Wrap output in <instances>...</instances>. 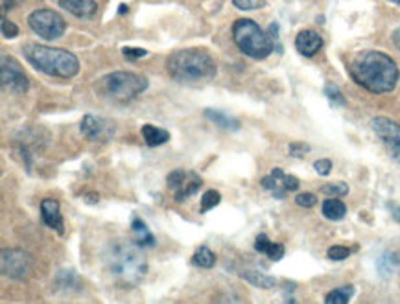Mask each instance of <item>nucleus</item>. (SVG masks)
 Listing matches in <instances>:
<instances>
[{
    "mask_svg": "<svg viewBox=\"0 0 400 304\" xmlns=\"http://www.w3.org/2000/svg\"><path fill=\"white\" fill-rule=\"evenodd\" d=\"M321 192L330 197H341L345 194H349V186L345 185V183H332V185L323 186Z\"/></svg>",
    "mask_w": 400,
    "mask_h": 304,
    "instance_id": "27",
    "label": "nucleus"
},
{
    "mask_svg": "<svg viewBox=\"0 0 400 304\" xmlns=\"http://www.w3.org/2000/svg\"><path fill=\"white\" fill-rule=\"evenodd\" d=\"M345 214H347V207H345V203L339 197H330V199L323 203V216L327 220L339 221L343 220Z\"/></svg>",
    "mask_w": 400,
    "mask_h": 304,
    "instance_id": "20",
    "label": "nucleus"
},
{
    "mask_svg": "<svg viewBox=\"0 0 400 304\" xmlns=\"http://www.w3.org/2000/svg\"><path fill=\"white\" fill-rule=\"evenodd\" d=\"M205 116L209 120H212L216 125H220L221 130L227 131L240 130V122H238L237 119H232V116L221 113V111H216V109H205Z\"/></svg>",
    "mask_w": 400,
    "mask_h": 304,
    "instance_id": "21",
    "label": "nucleus"
},
{
    "mask_svg": "<svg viewBox=\"0 0 400 304\" xmlns=\"http://www.w3.org/2000/svg\"><path fill=\"white\" fill-rule=\"evenodd\" d=\"M96 85L103 96L119 101H128L137 98L142 90H146L148 79L133 72H113L103 76Z\"/></svg>",
    "mask_w": 400,
    "mask_h": 304,
    "instance_id": "6",
    "label": "nucleus"
},
{
    "mask_svg": "<svg viewBox=\"0 0 400 304\" xmlns=\"http://www.w3.org/2000/svg\"><path fill=\"white\" fill-rule=\"evenodd\" d=\"M28 26L35 35H39L41 39L46 41L59 39L67 30V24H65L61 15L52 12V10H35L30 13Z\"/></svg>",
    "mask_w": 400,
    "mask_h": 304,
    "instance_id": "7",
    "label": "nucleus"
},
{
    "mask_svg": "<svg viewBox=\"0 0 400 304\" xmlns=\"http://www.w3.org/2000/svg\"><path fill=\"white\" fill-rule=\"evenodd\" d=\"M141 131H142V139H144V142H146L150 148L161 146V144L170 141V133L166 130H163V128H155V125L146 124V125H142Z\"/></svg>",
    "mask_w": 400,
    "mask_h": 304,
    "instance_id": "19",
    "label": "nucleus"
},
{
    "mask_svg": "<svg viewBox=\"0 0 400 304\" xmlns=\"http://www.w3.org/2000/svg\"><path fill=\"white\" fill-rule=\"evenodd\" d=\"M81 133L89 141L94 142H109L114 136V124L108 119H100L94 114H85L81 120Z\"/></svg>",
    "mask_w": 400,
    "mask_h": 304,
    "instance_id": "12",
    "label": "nucleus"
},
{
    "mask_svg": "<svg viewBox=\"0 0 400 304\" xmlns=\"http://www.w3.org/2000/svg\"><path fill=\"white\" fill-rule=\"evenodd\" d=\"M106 265L109 273L114 276L124 286H135L146 275L148 264L144 254L141 251V245L128 240H119L111 243L106 251Z\"/></svg>",
    "mask_w": 400,
    "mask_h": 304,
    "instance_id": "2",
    "label": "nucleus"
},
{
    "mask_svg": "<svg viewBox=\"0 0 400 304\" xmlns=\"http://www.w3.org/2000/svg\"><path fill=\"white\" fill-rule=\"evenodd\" d=\"M2 35H4L6 39H13V37H17L19 28L15 26V23H12V21H6V19H2Z\"/></svg>",
    "mask_w": 400,
    "mask_h": 304,
    "instance_id": "33",
    "label": "nucleus"
},
{
    "mask_svg": "<svg viewBox=\"0 0 400 304\" xmlns=\"http://www.w3.org/2000/svg\"><path fill=\"white\" fill-rule=\"evenodd\" d=\"M371 125L378 139L383 142L389 155L400 163V125L393 120L383 119V116L372 119Z\"/></svg>",
    "mask_w": 400,
    "mask_h": 304,
    "instance_id": "10",
    "label": "nucleus"
},
{
    "mask_svg": "<svg viewBox=\"0 0 400 304\" xmlns=\"http://www.w3.org/2000/svg\"><path fill=\"white\" fill-rule=\"evenodd\" d=\"M295 48L301 56L312 57L323 48V37L314 30H303L295 37Z\"/></svg>",
    "mask_w": 400,
    "mask_h": 304,
    "instance_id": "13",
    "label": "nucleus"
},
{
    "mask_svg": "<svg viewBox=\"0 0 400 304\" xmlns=\"http://www.w3.org/2000/svg\"><path fill=\"white\" fill-rule=\"evenodd\" d=\"M128 12H130V8L126 6V4H120V6H119V13H120V15H126V13H128Z\"/></svg>",
    "mask_w": 400,
    "mask_h": 304,
    "instance_id": "38",
    "label": "nucleus"
},
{
    "mask_svg": "<svg viewBox=\"0 0 400 304\" xmlns=\"http://www.w3.org/2000/svg\"><path fill=\"white\" fill-rule=\"evenodd\" d=\"M232 41L246 56L266 59L273 52V39L251 19H238L232 24Z\"/></svg>",
    "mask_w": 400,
    "mask_h": 304,
    "instance_id": "5",
    "label": "nucleus"
},
{
    "mask_svg": "<svg viewBox=\"0 0 400 304\" xmlns=\"http://www.w3.org/2000/svg\"><path fill=\"white\" fill-rule=\"evenodd\" d=\"M220 201H221L220 192L207 190L203 194V197H201V205H199V210H201V212H209V210L214 209L216 205H218Z\"/></svg>",
    "mask_w": 400,
    "mask_h": 304,
    "instance_id": "26",
    "label": "nucleus"
},
{
    "mask_svg": "<svg viewBox=\"0 0 400 304\" xmlns=\"http://www.w3.org/2000/svg\"><path fill=\"white\" fill-rule=\"evenodd\" d=\"M59 6L78 19L94 17L98 12V4L94 0H59Z\"/></svg>",
    "mask_w": 400,
    "mask_h": 304,
    "instance_id": "15",
    "label": "nucleus"
},
{
    "mask_svg": "<svg viewBox=\"0 0 400 304\" xmlns=\"http://www.w3.org/2000/svg\"><path fill=\"white\" fill-rule=\"evenodd\" d=\"M325 94H327V98L332 103H336V105H347V101H345V96L339 92V89L336 87V85L328 83L327 87H325Z\"/></svg>",
    "mask_w": 400,
    "mask_h": 304,
    "instance_id": "28",
    "label": "nucleus"
},
{
    "mask_svg": "<svg viewBox=\"0 0 400 304\" xmlns=\"http://www.w3.org/2000/svg\"><path fill=\"white\" fill-rule=\"evenodd\" d=\"M242 278H246L248 282H251L253 286L264 287V290H270V287H275L277 281L275 276L266 275V273H260V271L248 270L242 273Z\"/></svg>",
    "mask_w": 400,
    "mask_h": 304,
    "instance_id": "22",
    "label": "nucleus"
},
{
    "mask_svg": "<svg viewBox=\"0 0 400 304\" xmlns=\"http://www.w3.org/2000/svg\"><path fill=\"white\" fill-rule=\"evenodd\" d=\"M232 4L238 8V10H260V8H264V0H232Z\"/></svg>",
    "mask_w": 400,
    "mask_h": 304,
    "instance_id": "29",
    "label": "nucleus"
},
{
    "mask_svg": "<svg viewBox=\"0 0 400 304\" xmlns=\"http://www.w3.org/2000/svg\"><path fill=\"white\" fill-rule=\"evenodd\" d=\"M295 203H297L299 207L310 209V207H314V205L317 203V197L314 196V194H308V192H305V194H299V196L295 197Z\"/></svg>",
    "mask_w": 400,
    "mask_h": 304,
    "instance_id": "31",
    "label": "nucleus"
},
{
    "mask_svg": "<svg viewBox=\"0 0 400 304\" xmlns=\"http://www.w3.org/2000/svg\"><path fill=\"white\" fill-rule=\"evenodd\" d=\"M327 254H328V259H330V260H336V262H339V260L349 259L350 249L349 247H343V245H332V247L328 249Z\"/></svg>",
    "mask_w": 400,
    "mask_h": 304,
    "instance_id": "30",
    "label": "nucleus"
},
{
    "mask_svg": "<svg viewBox=\"0 0 400 304\" xmlns=\"http://www.w3.org/2000/svg\"><path fill=\"white\" fill-rule=\"evenodd\" d=\"M41 218L46 227H50L56 232L63 234L65 227H63V216L61 209H59V203L56 199H45L41 203Z\"/></svg>",
    "mask_w": 400,
    "mask_h": 304,
    "instance_id": "14",
    "label": "nucleus"
},
{
    "mask_svg": "<svg viewBox=\"0 0 400 304\" xmlns=\"http://www.w3.org/2000/svg\"><path fill=\"white\" fill-rule=\"evenodd\" d=\"M15 6V0H2V13L10 12Z\"/></svg>",
    "mask_w": 400,
    "mask_h": 304,
    "instance_id": "36",
    "label": "nucleus"
},
{
    "mask_svg": "<svg viewBox=\"0 0 400 304\" xmlns=\"http://www.w3.org/2000/svg\"><path fill=\"white\" fill-rule=\"evenodd\" d=\"M350 78L372 94L391 92L399 81L397 63L383 52H361L350 63Z\"/></svg>",
    "mask_w": 400,
    "mask_h": 304,
    "instance_id": "1",
    "label": "nucleus"
},
{
    "mask_svg": "<svg viewBox=\"0 0 400 304\" xmlns=\"http://www.w3.org/2000/svg\"><path fill=\"white\" fill-rule=\"evenodd\" d=\"M389 2H393V4H399L400 6V0H389Z\"/></svg>",
    "mask_w": 400,
    "mask_h": 304,
    "instance_id": "39",
    "label": "nucleus"
},
{
    "mask_svg": "<svg viewBox=\"0 0 400 304\" xmlns=\"http://www.w3.org/2000/svg\"><path fill=\"white\" fill-rule=\"evenodd\" d=\"M24 57L34 68L56 78H74L79 72L78 57L63 48L45 45H26Z\"/></svg>",
    "mask_w": 400,
    "mask_h": 304,
    "instance_id": "4",
    "label": "nucleus"
},
{
    "mask_svg": "<svg viewBox=\"0 0 400 304\" xmlns=\"http://www.w3.org/2000/svg\"><path fill=\"white\" fill-rule=\"evenodd\" d=\"M0 83L2 89H10L12 92H24L28 89V78L21 65L6 54L0 59Z\"/></svg>",
    "mask_w": 400,
    "mask_h": 304,
    "instance_id": "11",
    "label": "nucleus"
},
{
    "mask_svg": "<svg viewBox=\"0 0 400 304\" xmlns=\"http://www.w3.org/2000/svg\"><path fill=\"white\" fill-rule=\"evenodd\" d=\"M131 232H133V242L139 243L141 247H153L155 245V236L141 218H133Z\"/></svg>",
    "mask_w": 400,
    "mask_h": 304,
    "instance_id": "18",
    "label": "nucleus"
},
{
    "mask_svg": "<svg viewBox=\"0 0 400 304\" xmlns=\"http://www.w3.org/2000/svg\"><path fill=\"white\" fill-rule=\"evenodd\" d=\"M393 45L397 46V50L400 52V26L393 32Z\"/></svg>",
    "mask_w": 400,
    "mask_h": 304,
    "instance_id": "37",
    "label": "nucleus"
},
{
    "mask_svg": "<svg viewBox=\"0 0 400 304\" xmlns=\"http://www.w3.org/2000/svg\"><path fill=\"white\" fill-rule=\"evenodd\" d=\"M122 54H124L126 59H131V61H135V59H141V57L148 56V50H142V48H131V46H126L122 48Z\"/></svg>",
    "mask_w": 400,
    "mask_h": 304,
    "instance_id": "34",
    "label": "nucleus"
},
{
    "mask_svg": "<svg viewBox=\"0 0 400 304\" xmlns=\"http://www.w3.org/2000/svg\"><path fill=\"white\" fill-rule=\"evenodd\" d=\"M354 295V287L352 286H343L338 287V290H332V292L328 293L327 297H325V303L328 304H347Z\"/></svg>",
    "mask_w": 400,
    "mask_h": 304,
    "instance_id": "24",
    "label": "nucleus"
},
{
    "mask_svg": "<svg viewBox=\"0 0 400 304\" xmlns=\"http://www.w3.org/2000/svg\"><path fill=\"white\" fill-rule=\"evenodd\" d=\"M166 185H168L170 190L174 192L175 201L183 203L201 188L203 181H201V177H199L196 172L174 170V172H170L168 177H166Z\"/></svg>",
    "mask_w": 400,
    "mask_h": 304,
    "instance_id": "9",
    "label": "nucleus"
},
{
    "mask_svg": "<svg viewBox=\"0 0 400 304\" xmlns=\"http://www.w3.org/2000/svg\"><path fill=\"white\" fill-rule=\"evenodd\" d=\"M397 259H400L399 254H389V253H386L382 256V259L378 260V270H380V273L382 275H391L394 271V267H397V264H400V262H394Z\"/></svg>",
    "mask_w": 400,
    "mask_h": 304,
    "instance_id": "25",
    "label": "nucleus"
},
{
    "mask_svg": "<svg viewBox=\"0 0 400 304\" xmlns=\"http://www.w3.org/2000/svg\"><path fill=\"white\" fill-rule=\"evenodd\" d=\"M166 70L172 79L179 83H201L214 78L218 67L207 50L186 48L175 52L166 59Z\"/></svg>",
    "mask_w": 400,
    "mask_h": 304,
    "instance_id": "3",
    "label": "nucleus"
},
{
    "mask_svg": "<svg viewBox=\"0 0 400 304\" xmlns=\"http://www.w3.org/2000/svg\"><path fill=\"white\" fill-rule=\"evenodd\" d=\"M254 249L259 253L266 254L273 262H277V260H281L284 256V245L282 243L270 242V238L266 236V234H259L257 236V240H254Z\"/></svg>",
    "mask_w": 400,
    "mask_h": 304,
    "instance_id": "17",
    "label": "nucleus"
},
{
    "mask_svg": "<svg viewBox=\"0 0 400 304\" xmlns=\"http://www.w3.org/2000/svg\"><path fill=\"white\" fill-rule=\"evenodd\" d=\"M192 264L197 265V267H205V270L214 267L216 254L207 245H201V247L196 249V253L192 254Z\"/></svg>",
    "mask_w": 400,
    "mask_h": 304,
    "instance_id": "23",
    "label": "nucleus"
},
{
    "mask_svg": "<svg viewBox=\"0 0 400 304\" xmlns=\"http://www.w3.org/2000/svg\"><path fill=\"white\" fill-rule=\"evenodd\" d=\"M310 152V146L308 144H303V142H292L290 144V155H293V157H305L306 153Z\"/></svg>",
    "mask_w": 400,
    "mask_h": 304,
    "instance_id": "32",
    "label": "nucleus"
},
{
    "mask_svg": "<svg viewBox=\"0 0 400 304\" xmlns=\"http://www.w3.org/2000/svg\"><path fill=\"white\" fill-rule=\"evenodd\" d=\"M314 168H316V172L319 175H328L330 174V170H332V161H330V159H319V161H316V164H314Z\"/></svg>",
    "mask_w": 400,
    "mask_h": 304,
    "instance_id": "35",
    "label": "nucleus"
},
{
    "mask_svg": "<svg viewBox=\"0 0 400 304\" xmlns=\"http://www.w3.org/2000/svg\"><path fill=\"white\" fill-rule=\"evenodd\" d=\"M266 190H270L275 194V197H284L288 194V175L282 170L275 168L271 170L270 175H266L264 179L260 181Z\"/></svg>",
    "mask_w": 400,
    "mask_h": 304,
    "instance_id": "16",
    "label": "nucleus"
},
{
    "mask_svg": "<svg viewBox=\"0 0 400 304\" xmlns=\"http://www.w3.org/2000/svg\"><path fill=\"white\" fill-rule=\"evenodd\" d=\"M0 270L8 278H26L34 270V256L24 249H2L0 253Z\"/></svg>",
    "mask_w": 400,
    "mask_h": 304,
    "instance_id": "8",
    "label": "nucleus"
}]
</instances>
